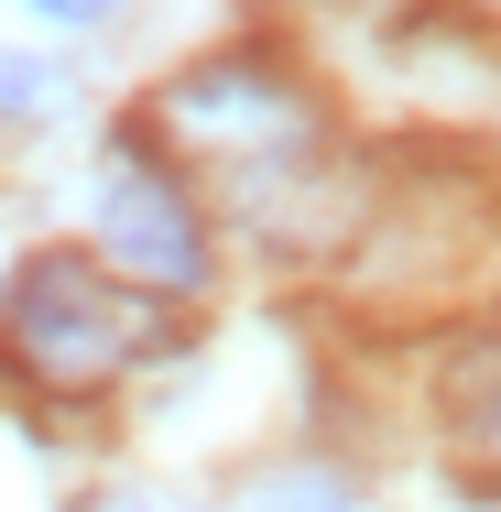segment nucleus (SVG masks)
<instances>
[{
	"label": "nucleus",
	"instance_id": "obj_1",
	"mask_svg": "<svg viewBox=\"0 0 501 512\" xmlns=\"http://www.w3.org/2000/svg\"><path fill=\"white\" fill-rule=\"evenodd\" d=\"M11 338H22V360H33L44 382L88 393V382L131 371V360L153 349V306L109 295L77 251H33V262L11 273Z\"/></svg>",
	"mask_w": 501,
	"mask_h": 512
},
{
	"label": "nucleus",
	"instance_id": "obj_2",
	"mask_svg": "<svg viewBox=\"0 0 501 512\" xmlns=\"http://www.w3.org/2000/svg\"><path fill=\"white\" fill-rule=\"evenodd\" d=\"M99 240H109V262L131 284H153V295H197L207 284V229L186 207V186L153 175V164H131V153L109 164V186H99Z\"/></svg>",
	"mask_w": 501,
	"mask_h": 512
},
{
	"label": "nucleus",
	"instance_id": "obj_3",
	"mask_svg": "<svg viewBox=\"0 0 501 512\" xmlns=\"http://www.w3.org/2000/svg\"><path fill=\"white\" fill-rule=\"evenodd\" d=\"M284 120H295V88H284L273 66H251V55L197 66V77L175 88V131H218V142H240V131H284Z\"/></svg>",
	"mask_w": 501,
	"mask_h": 512
},
{
	"label": "nucleus",
	"instance_id": "obj_4",
	"mask_svg": "<svg viewBox=\"0 0 501 512\" xmlns=\"http://www.w3.org/2000/svg\"><path fill=\"white\" fill-rule=\"evenodd\" d=\"M55 99H66V66H55V55H22V44H0V120H44Z\"/></svg>",
	"mask_w": 501,
	"mask_h": 512
},
{
	"label": "nucleus",
	"instance_id": "obj_5",
	"mask_svg": "<svg viewBox=\"0 0 501 512\" xmlns=\"http://www.w3.org/2000/svg\"><path fill=\"white\" fill-rule=\"evenodd\" d=\"M458 436H480V447L501 458V349L469 371V382H458Z\"/></svg>",
	"mask_w": 501,
	"mask_h": 512
},
{
	"label": "nucleus",
	"instance_id": "obj_6",
	"mask_svg": "<svg viewBox=\"0 0 501 512\" xmlns=\"http://www.w3.org/2000/svg\"><path fill=\"white\" fill-rule=\"evenodd\" d=\"M262 512H360V502H349L338 480H273V491H262Z\"/></svg>",
	"mask_w": 501,
	"mask_h": 512
},
{
	"label": "nucleus",
	"instance_id": "obj_7",
	"mask_svg": "<svg viewBox=\"0 0 501 512\" xmlns=\"http://www.w3.org/2000/svg\"><path fill=\"white\" fill-rule=\"evenodd\" d=\"M33 11H44V22H109L120 0H33Z\"/></svg>",
	"mask_w": 501,
	"mask_h": 512
},
{
	"label": "nucleus",
	"instance_id": "obj_8",
	"mask_svg": "<svg viewBox=\"0 0 501 512\" xmlns=\"http://www.w3.org/2000/svg\"><path fill=\"white\" fill-rule=\"evenodd\" d=\"M120 512H153V502H120Z\"/></svg>",
	"mask_w": 501,
	"mask_h": 512
}]
</instances>
